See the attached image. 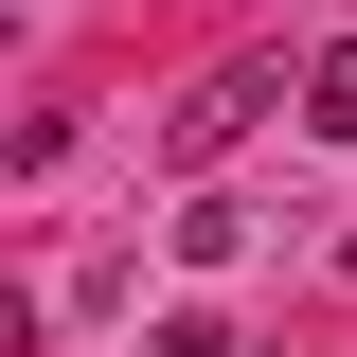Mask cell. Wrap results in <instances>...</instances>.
<instances>
[{
	"mask_svg": "<svg viewBox=\"0 0 357 357\" xmlns=\"http://www.w3.org/2000/svg\"><path fill=\"white\" fill-rule=\"evenodd\" d=\"M321 89V54H232V72H197L178 89V161H232V143L268 126V107H304Z\"/></svg>",
	"mask_w": 357,
	"mask_h": 357,
	"instance_id": "obj_1",
	"label": "cell"
},
{
	"mask_svg": "<svg viewBox=\"0 0 357 357\" xmlns=\"http://www.w3.org/2000/svg\"><path fill=\"white\" fill-rule=\"evenodd\" d=\"M304 126H321V143H357V36L321 54V89H304Z\"/></svg>",
	"mask_w": 357,
	"mask_h": 357,
	"instance_id": "obj_2",
	"label": "cell"
}]
</instances>
